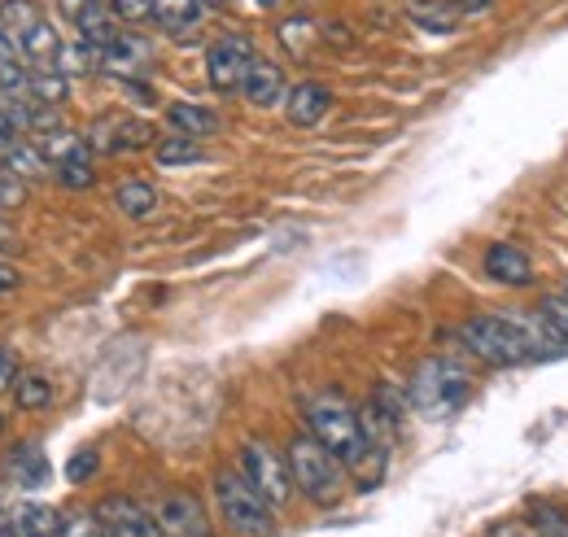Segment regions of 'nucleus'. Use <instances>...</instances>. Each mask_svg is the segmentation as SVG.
Wrapping results in <instances>:
<instances>
[{"label": "nucleus", "mask_w": 568, "mask_h": 537, "mask_svg": "<svg viewBox=\"0 0 568 537\" xmlns=\"http://www.w3.org/2000/svg\"><path fill=\"white\" fill-rule=\"evenodd\" d=\"M306 433L324 442L346 468L358 476V489H372L385 476V446L372 442L363 411L351 406L342 394H315L306 398Z\"/></svg>", "instance_id": "f257e3e1"}, {"label": "nucleus", "mask_w": 568, "mask_h": 537, "mask_svg": "<svg viewBox=\"0 0 568 537\" xmlns=\"http://www.w3.org/2000/svg\"><path fill=\"white\" fill-rule=\"evenodd\" d=\"M284 455H288V472H293V485L302 489V498H311L315 507H337L342 503L351 468L324 442H315L311 433H297V437H288Z\"/></svg>", "instance_id": "f03ea898"}, {"label": "nucleus", "mask_w": 568, "mask_h": 537, "mask_svg": "<svg viewBox=\"0 0 568 537\" xmlns=\"http://www.w3.org/2000/svg\"><path fill=\"white\" fill-rule=\"evenodd\" d=\"M211 489L219 520L232 537H276V507L241 472H219Z\"/></svg>", "instance_id": "7ed1b4c3"}, {"label": "nucleus", "mask_w": 568, "mask_h": 537, "mask_svg": "<svg viewBox=\"0 0 568 537\" xmlns=\"http://www.w3.org/2000/svg\"><path fill=\"white\" fill-rule=\"evenodd\" d=\"M459 345H464L473 358L490 363V367L534 363L525 336H520L516 320H511V311H495V315H473V320H464V324H459Z\"/></svg>", "instance_id": "20e7f679"}, {"label": "nucleus", "mask_w": 568, "mask_h": 537, "mask_svg": "<svg viewBox=\"0 0 568 537\" xmlns=\"http://www.w3.org/2000/svg\"><path fill=\"white\" fill-rule=\"evenodd\" d=\"M468 389H473L468 367H459L455 358L437 354V358H425L416 367V376L407 385V398L416 403V411H425V415H446V411H455V406L468 398Z\"/></svg>", "instance_id": "39448f33"}, {"label": "nucleus", "mask_w": 568, "mask_h": 537, "mask_svg": "<svg viewBox=\"0 0 568 537\" xmlns=\"http://www.w3.org/2000/svg\"><path fill=\"white\" fill-rule=\"evenodd\" d=\"M241 476L272 503V507H288L293 503V472H288V455H281L272 442L250 437L241 446Z\"/></svg>", "instance_id": "423d86ee"}, {"label": "nucleus", "mask_w": 568, "mask_h": 537, "mask_svg": "<svg viewBox=\"0 0 568 537\" xmlns=\"http://www.w3.org/2000/svg\"><path fill=\"white\" fill-rule=\"evenodd\" d=\"M254 58H258L254 40L241 31H227L223 40H214L211 53H206V74H211L214 92H241V79L254 67Z\"/></svg>", "instance_id": "0eeeda50"}, {"label": "nucleus", "mask_w": 568, "mask_h": 537, "mask_svg": "<svg viewBox=\"0 0 568 537\" xmlns=\"http://www.w3.org/2000/svg\"><path fill=\"white\" fill-rule=\"evenodd\" d=\"M153 516H158L162 537H214L211 516H206L202 498L189 494V489H171V494H162V503L153 507Z\"/></svg>", "instance_id": "6e6552de"}, {"label": "nucleus", "mask_w": 568, "mask_h": 537, "mask_svg": "<svg viewBox=\"0 0 568 537\" xmlns=\"http://www.w3.org/2000/svg\"><path fill=\"white\" fill-rule=\"evenodd\" d=\"M97 516H101V525H105V534L110 537H162L158 516H153V511H144L136 498H123V494L101 498Z\"/></svg>", "instance_id": "1a4fd4ad"}, {"label": "nucleus", "mask_w": 568, "mask_h": 537, "mask_svg": "<svg viewBox=\"0 0 568 537\" xmlns=\"http://www.w3.org/2000/svg\"><path fill=\"white\" fill-rule=\"evenodd\" d=\"M158 135L153 128L144 123V119H105V123H97L92 128V144L101 149V153H132V149H149Z\"/></svg>", "instance_id": "9d476101"}, {"label": "nucleus", "mask_w": 568, "mask_h": 537, "mask_svg": "<svg viewBox=\"0 0 568 537\" xmlns=\"http://www.w3.org/2000/svg\"><path fill=\"white\" fill-rule=\"evenodd\" d=\"M328 110H333V92L324 83H315V79L293 83L288 97H284V114H288L293 128H315L320 119H328Z\"/></svg>", "instance_id": "9b49d317"}, {"label": "nucleus", "mask_w": 568, "mask_h": 537, "mask_svg": "<svg viewBox=\"0 0 568 537\" xmlns=\"http://www.w3.org/2000/svg\"><path fill=\"white\" fill-rule=\"evenodd\" d=\"M481 267H486V275H490L495 284H511V288L534 284V263H529V254H525L520 245H511V241H495V245L486 250Z\"/></svg>", "instance_id": "f8f14e48"}, {"label": "nucleus", "mask_w": 568, "mask_h": 537, "mask_svg": "<svg viewBox=\"0 0 568 537\" xmlns=\"http://www.w3.org/2000/svg\"><path fill=\"white\" fill-rule=\"evenodd\" d=\"M241 97L250 101V105H258V110H272V105H281L284 97V70L276 62H263V58H254V67L245 70V79H241Z\"/></svg>", "instance_id": "ddd939ff"}, {"label": "nucleus", "mask_w": 568, "mask_h": 537, "mask_svg": "<svg viewBox=\"0 0 568 537\" xmlns=\"http://www.w3.org/2000/svg\"><path fill=\"white\" fill-rule=\"evenodd\" d=\"M166 123L180 135H193V140L214 135L223 128V119L214 114L211 105H197V101H171V105H166Z\"/></svg>", "instance_id": "4468645a"}, {"label": "nucleus", "mask_w": 568, "mask_h": 537, "mask_svg": "<svg viewBox=\"0 0 568 537\" xmlns=\"http://www.w3.org/2000/svg\"><path fill=\"white\" fill-rule=\"evenodd\" d=\"M407 18L425 31V36H455V27H459V9H455V0H412L407 4Z\"/></svg>", "instance_id": "2eb2a0df"}, {"label": "nucleus", "mask_w": 568, "mask_h": 537, "mask_svg": "<svg viewBox=\"0 0 568 537\" xmlns=\"http://www.w3.org/2000/svg\"><path fill=\"white\" fill-rule=\"evenodd\" d=\"M149 58H153V49H149V40L141 36H132V31H123L105 53H101V70H114V74H136V70L149 67Z\"/></svg>", "instance_id": "dca6fc26"}, {"label": "nucleus", "mask_w": 568, "mask_h": 537, "mask_svg": "<svg viewBox=\"0 0 568 537\" xmlns=\"http://www.w3.org/2000/svg\"><path fill=\"white\" fill-rule=\"evenodd\" d=\"M202 18H206V4L202 0H153V22L162 31H171V36L193 31Z\"/></svg>", "instance_id": "f3484780"}, {"label": "nucleus", "mask_w": 568, "mask_h": 537, "mask_svg": "<svg viewBox=\"0 0 568 537\" xmlns=\"http://www.w3.org/2000/svg\"><path fill=\"white\" fill-rule=\"evenodd\" d=\"M0 166L9 175H18V180H49V158L40 153L36 140H18L13 149H4L0 153Z\"/></svg>", "instance_id": "a211bd4d"}, {"label": "nucleus", "mask_w": 568, "mask_h": 537, "mask_svg": "<svg viewBox=\"0 0 568 537\" xmlns=\"http://www.w3.org/2000/svg\"><path fill=\"white\" fill-rule=\"evenodd\" d=\"M9 472H13V480H18L22 489H40L53 468H49V455H44L36 442H27V446H18V450L9 455Z\"/></svg>", "instance_id": "6ab92c4d"}, {"label": "nucleus", "mask_w": 568, "mask_h": 537, "mask_svg": "<svg viewBox=\"0 0 568 537\" xmlns=\"http://www.w3.org/2000/svg\"><path fill=\"white\" fill-rule=\"evenodd\" d=\"M18 44H22V58H27V62H36V67H53V58H58V49H62V36H58L53 22L44 18V22H36Z\"/></svg>", "instance_id": "aec40b11"}, {"label": "nucleus", "mask_w": 568, "mask_h": 537, "mask_svg": "<svg viewBox=\"0 0 568 537\" xmlns=\"http://www.w3.org/2000/svg\"><path fill=\"white\" fill-rule=\"evenodd\" d=\"M114 205H119L128 219H149V214L158 210V189L144 184V180H123V184L114 189Z\"/></svg>", "instance_id": "412c9836"}, {"label": "nucleus", "mask_w": 568, "mask_h": 537, "mask_svg": "<svg viewBox=\"0 0 568 537\" xmlns=\"http://www.w3.org/2000/svg\"><path fill=\"white\" fill-rule=\"evenodd\" d=\"M9 525L27 537H58V525H62V520H58V511L44 507V503H22Z\"/></svg>", "instance_id": "4be33fe9"}, {"label": "nucleus", "mask_w": 568, "mask_h": 537, "mask_svg": "<svg viewBox=\"0 0 568 537\" xmlns=\"http://www.w3.org/2000/svg\"><path fill=\"white\" fill-rule=\"evenodd\" d=\"M53 67L62 74H92V70H101V49H92L88 40H62Z\"/></svg>", "instance_id": "5701e85b"}, {"label": "nucleus", "mask_w": 568, "mask_h": 537, "mask_svg": "<svg viewBox=\"0 0 568 537\" xmlns=\"http://www.w3.org/2000/svg\"><path fill=\"white\" fill-rule=\"evenodd\" d=\"M67 92H71V74H62L58 67L31 70V101H40V105H62Z\"/></svg>", "instance_id": "b1692460"}, {"label": "nucleus", "mask_w": 568, "mask_h": 537, "mask_svg": "<svg viewBox=\"0 0 568 537\" xmlns=\"http://www.w3.org/2000/svg\"><path fill=\"white\" fill-rule=\"evenodd\" d=\"M153 158H158V166H189V162H202L206 153H202V144H197L193 135L175 132L153 144Z\"/></svg>", "instance_id": "393cba45"}, {"label": "nucleus", "mask_w": 568, "mask_h": 537, "mask_svg": "<svg viewBox=\"0 0 568 537\" xmlns=\"http://www.w3.org/2000/svg\"><path fill=\"white\" fill-rule=\"evenodd\" d=\"M62 189H71V193H83V189H92L97 184V171H92V153H88V144L71 153L67 162H58V175H53Z\"/></svg>", "instance_id": "a878e982"}, {"label": "nucleus", "mask_w": 568, "mask_h": 537, "mask_svg": "<svg viewBox=\"0 0 568 537\" xmlns=\"http://www.w3.org/2000/svg\"><path fill=\"white\" fill-rule=\"evenodd\" d=\"M13 398H18L22 411H44V406L53 403V381H49V376H40V372H27V376H18Z\"/></svg>", "instance_id": "bb28decb"}, {"label": "nucleus", "mask_w": 568, "mask_h": 537, "mask_svg": "<svg viewBox=\"0 0 568 537\" xmlns=\"http://www.w3.org/2000/svg\"><path fill=\"white\" fill-rule=\"evenodd\" d=\"M0 22L22 40L36 22H44V9L36 0H0Z\"/></svg>", "instance_id": "cd10ccee"}, {"label": "nucleus", "mask_w": 568, "mask_h": 537, "mask_svg": "<svg viewBox=\"0 0 568 537\" xmlns=\"http://www.w3.org/2000/svg\"><path fill=\"white\" fill-rule=\"evenodd\" d=\"M529 525L538 537H568V511L560 503H534L529 507Z\"/></svg>", "instance_id": "c85d7f7f"}, {"label": "nucleus", "mask_w": 568, "mask_h": 537, "mask_svg": "<svg viewBox=\"0 0 568 537\" xmlns=\"http://www.w3.org/2000/svg\"><path fill=\"white\" fill-rule=\"evenodd\" d=\"M36 144H40V153H44L49 162H67V158H71V153H79V149H83L88 140H79L74 132H67V128H58V132L40 135Z\"/></svg>", "instance_id": "c756f323"}, {"label": "nucleus", "mask_w": 568, "mask_h": 537, "mask_svg": "<svg viewBox=\"0 0 568 537\" xmlns=\"http://www.w3.org/2000/svg\"><path fill=\"white\" fill-rule=\"evenodd\" d=\"M58 537H110V534H105V525H101L97 511H71V516H62Z\"/></svg>", "instance_id": "7c9ffc66"}, {"label": "nucleus", "mask_w": 568, "mask_h": 537, "mask_svg": "<svg viewBox=\"0 0 568 537\" xmlns=\"http://www.w3.org/2000/svg\"><path fill=\"white\" fill-rule=\"evenodd\" d=\"M538 315H542V320L551 324V333L568 345V293H551V297H542Z\"/></svg>", "instance_id": "2f4dec72"}, {"label": "nucleus", "mask_w": 568, "mask_h": 537, "mask_svg": "<svg viewBox=\"0 0 568 537\" xmlns=\"http://www.w3.org/2000/svg\"><path fill=\"white\" fill-rule=\"evenodd\" d=\"M110 9H114V18H123V22H144V18H153V0H110Z\"/></svg>", "instance_id": "473e14b6"}, {"label": "nucleus", "mask_w": 568, "mask_h": 537, "mask_svg": "<svg viewBox=\"0 0 568 537\" xmlns=\"http://www.w3.org/2000/svg\"><path fill=\"white\" fill-rule=\"evenodd\" d=\"M27 197V189H22V180L18 175H9L4 166H0V210H13V205Z\"/></svg>", "instance_id": "72a5a7b5"}, {"label": "nucleus", "mask_w": 568, "mask_h": 537, "mask_svg": "<svg viewBox=\"0 0 568 537\" xmlns=\"http://www.w3.org/2000/svg\"><path fill=\"white\" fill-rule=\"evenodd\" d=\"M97 468H101V459H97V450H79L71 459V468H67V476H71L74 485L79 480H88V476H97Z\"/></svg>", "instance_id": "f704fd0d"}, {"label": "nucleus", "mask_w": 568, "mask_h": 537, "mask_svg": "<svg viewBox=\"0 0 568 537\" xmlns=\"http://www.w3.org/2000/svg\"><path fill=\"white\" fill-rule=\"evenodd\" d=\"M18 385V354L9 345H0V394Z\"/></svg>", "instance_id": "c9c22d12"}, {"label": "nucleus", "mask_w": 568, "mask_h": 537, "mask_svg": "<svg viewBox=\"0 0 568 537\" xmlns=\"http://www.w3.org/2000/svg\"><path fill=\"white\" fill-rule=\"evenodd\" d=\"M13 62H22V44H18V36L0 22V67H13Z\"/></svg>", "instance_id": "e433bc0d"}, {"label": "nucleus", "mask_w": 568, "mask_h": 537, "mask_svg": "<svg viewBox=\"0 0 568 537\" xmlns=\"http://www.w3.org/2000/svg\"><path fill=\"white\" fill-rule=\"evenodd\" d=\"M18 140H22V128L13 123V114H9V110H0V153H4V149H13Z\"/></svg>", "instance_id": "4c0bfd02"}, {"label": "nucleus", "mask_w": 568, "mask_h": 537, "mask_svg": "<svg viewBox=\"0 0 568 537\" xmlns=\"http://www.w3.org/2000/svg\"><path fill=\"white\" fill-rule=\"evenodd\" d=\"M455 9H459L464 18H481V13L495 9V0H455Z\"/></svg>", "instance_id": "58836bf2"}, {"label": "nucleus", "mask_w": 568, "mask_h": 537, "mask_svg": "<svg viewBox=\"0 0 568 537\" xmlns=\"http://www.w3.org/2000/svg\"><path fill=\"white\" fill-rule=\"evenodd\" d=\"M13 288H18V271L0 263V293H13Z\"/></svg>", "instance_id": "ea45409f"}, {"label": "nucleus", "mask_w": 568, "mask_h": 537, "mask_svg": "<svg viewBox=\"0 0 568 537\" xmlns=\"http://www.w3.org/2000/svg\"><path fill=\"white\" fill-rule=\"evenodd\" d=\"M9 250H18V245H13V232L0 223V254H9Z\"/></svg>", "instance_id": "a19ab883"}, {"label": "nucleus", "mask_w": 568, "mask_h": 537, "mask_svg": "<svg viewBox=\"0 0 568 537\" xmlns=\"http://www.w3.org/2000/svg\"><path fill=\"white\" fill-rule=\"evenodd\" d=\"M0 537H27V534H18L13 525H4V529H0Z\"/></svg>", "instance_id": "79ce46f5"}, {"label": "nucleus", "mask_w": 568, "mask_h": 537, "mask_svg": "<svg viewBox=\"0 0 568 537\" xmlns=\"http://www.w3.org/2000/svg\"><path fill=\"white\" fill-rule=\"evenodd\" d=\"M254 4H258V9H276L281 0H254Z\"/></svg>", "instance_id": "37998d69"}, {"label": "nucleus", "mask_w": 568, "mask_h": 537, "mask_svg": "<svg viewBox=\"0 0 568 537\" xmlns=\"http://www.w3.org/2000/svg\"><path fill=\"white\" fill-rule=\"evenodd\" d=\"M202 4H206V9H214V4H223V0H202Z\"/></svg>", "instance_id": "c03bdc74"}, {"label": "nucleus", "mask_w": 568, "mask_h": 537, "mask_svg": "<svg viewBox=\"0 0 568 537\" xmlns=\"http://www.w3.org/2000/svg\"><path fill=\"white\" fill-rule=\"evenodd\" d=\"M565 293H568V280H565Z\"/></svg>", "instance_id": "a18cd8bd"}, {"label": "nucleus", "mask_w": 568, "mask_h": 537, "mask_svg": "<svg viewBox=\"0 0 568 537\" xmlns=\"http://www.w3.org/2000/svg\"><path fill=\"white\" fill-rule=\"evenodd\" d=\"M0 428H4V419H0Z\"/></svg>", "instance_id": "49530a36"}]
</instances>
